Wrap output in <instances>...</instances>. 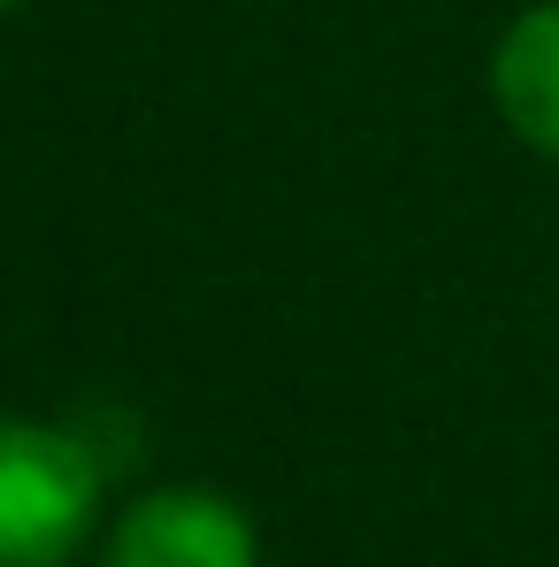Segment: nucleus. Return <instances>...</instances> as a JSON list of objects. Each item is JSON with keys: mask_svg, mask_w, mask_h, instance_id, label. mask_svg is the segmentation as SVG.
<instances>
[{"mask_svg": "<svg viewBox=\"0 0 559 567\" xmlns=\"http://www.w3.org/2000/svg\"><path fill=\"white\" fill-rule=\"evenodd\" d=\"M107 475L77 422L0 414V567H70L107 529Z\"/></svg>", "mask_w": 559, "mask_h": 567, "instance_id": "obj_1", "label": "nucleus"}, {"mask_svg": "<svg viewBox=\"0 0 559 567\" xmlns=\"http://www.w3.org/2000/svg\"><path fill=\"white\" fill-rule=\"evenodd\" d=\"M100 567H261V529L215 483H162L100 529Z\"/></svg>", "mask_w": 559, "mask_h": 567, "instance_id": "obj_2", "label": "nucleus"}, {"mask_svg": "<svg viewBox=\"0 0 559 567\" xmlns=\"http://www.w3.org/2000/svg\"><path fill=\"white\" fill-rule=\"evenodd\" d=\"M490 100L506 131L559 162V0H529L490 47Z\"/></svg>", "mask_w": 559, "mask_h": 567, "instance_id": "obj_3", "label": "nucleus"}, {"mask_svg": "<svg viewBox=\"0 0 559 567\" xmlns=\"http://www.w3.org/2000/svg\"><path fill=\"white\" fill-rule=\"evenodd\" d=\"M0 8H23V0H0Z\"/></svg>", "mask_w": 559, "mask_h": 567, "instance_id": "obj_4", "label": "nucleus"}]
</instances>
